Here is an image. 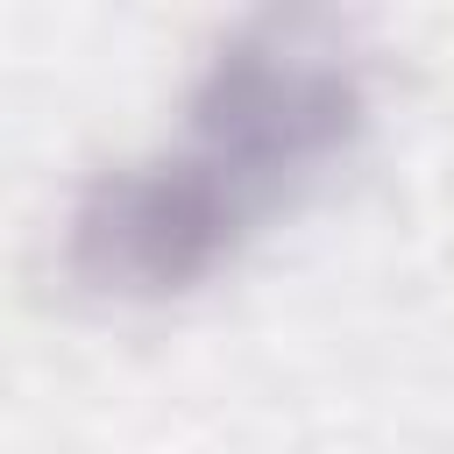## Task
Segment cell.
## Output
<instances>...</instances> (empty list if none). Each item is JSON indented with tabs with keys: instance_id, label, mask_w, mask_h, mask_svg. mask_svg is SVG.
Segmentation results:
<instances>
[{
	"instance_id": "6da1fadb",
	"label": "cell",
	"mask_w": 454,
	"mask_h": 454,
	"mask_svg": "<svg viewBox=\"0 0 454 454\" xmlns=\"http://www.w3.org/2000/svg\"><path fill=\"white\" fill-rule=\"evenodd\" d=\"M369 121V78L340 21L326 14H255L220 35L192 99L184 149L220 163L262 213L319 177Z\"/></svg>"
},
{
	"instance_id": "7a4b0ae2",
	"label": "cell",
	"mask_w": 454,
	"mask_h": 454,
	"mask_svg": "<svg viewBox=\"0 0 454 454\" xmlns=\"http://www.w3.org/2000/svg\"><path fill=\"white\" fill-rule=\"evenodd\" d=\"M262 206L199 149H163L99 170L64 227V262L92 298L163 305L234 262Z\"/></svg>"
}]
</instances>
